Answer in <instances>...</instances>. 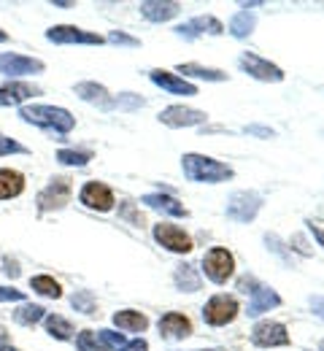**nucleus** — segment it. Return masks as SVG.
<instances>
[{"instance_id":"1","label":"nucleus","mask_w":324,"mask_h":351,"mask_svg":"<svg viewBox=\"0 0 324 351\" xmlns=\"http://www.w3.org/2000/svg\"><path fill=\"white\" fill-rule=\"evenodd\" d=\"M182 168H184V176L195 184H222L232 178V168L214 160V157H205V154H184L182 157Z\"/></svg>"},{"instance_id":"2","label":"nucleus","mask_w":324,"mask_h":351,"mask_svg":"<svg viewBox=\"0 0 324 351\" xmlns=\"http://www.w3.org/2000/svg\"><path fill=\"white\" fill-rule=\"evenodd\" d=\"M19 117H22V122H27V125L60 132V135H65V132H71L76 128V119L71 117V111H65V108H60V106H25V108L19 111Z\"/></svg>"},{"instance_id":"3","label":"nucleus","mask_w":324,"mask_h":351,"mask_svg":"<svg viewBox=\"0 0 324 351\" xmlns=\"http://www.w3.org/2000/svg\"><path fill=\"white\" fill-rule=\"evenodd\" d=\"M71 195H73L71 178L68 176H54L36 197L38 211H60V208H65L71 203Z\"/></svg>"},{"instance_id":"4","label":"nucleus","mask_w":324,"mask_h":351,"mask_svg":"<svg viewBox=\"0 0 324 351\" xmlns=\"http://www.w3.org/2000/svg\"><path fill=\"white\" fill-rule=\"evenodd\" d=\"M238 287H240V292L251 295L249 311H246L249 316H260V313H265V311H271V308L281 306V298H278L276 289H271V287H265V284H260V281H254V278H240Z\"/></svg>"},{"instance_id":"5","label":"nucleus","mask_w":324,"mask_h":351,"mask_svg":"<svg viewBox=\"0 0 324 351\" xmlns=\"http://www.w3.org/2000/svg\"><path fill=\"white\" fill-rule=\"evenodd\" d=\"M262 208V197L257 192H249V189H240V192H232L230 200H227V219L238 221V224H249V221L257 219Z\"/></svg>"},{"instance_id":"6","label":"nucleus","mask_w":324,"mask_h":351,"mask_svg":"<svg viewBox=\"0 0 324 351\" xmlns=\"http://www.w3.org/2000/svg\"><path fill=\"white\" fill-rule=\"evenodd\" d=\"M238 65H240V71L243 73H249L251 79H257V82H268V84H278V82H284V71L273 65L271 60H265V57H260V54H251V51H243L240 54V60H238Z\"/></svg>"},{"instance_id":"7","label":"nucleus","mask_w":324,"mask_h":351,"mask_svg":"<svg viewBox=\"0 0 324 351\" xmlns=\"http://www.w3.org/2000/svg\"><path fill=\"white\" fill-rule=\"evenodd\" d=\"M203 273L214 281V284H227L235 273V257H232L227 249L216 246L211 252H205L203 257Z\"/></svg>"},{"instance_id":"8","label":"nucleus","mask_w":324,"mask_h":351,"mask_svg":"<svg viewBox=\"0 0 324 351\" xmlns=\"http://www.w3.org/2000/svg\"><path fill=\"white\" fill-rule=\"evenodd\" d=\"M154 241H157L162 249L173 252V254H189V252L195 249L192 238L186 235L182 227H176V224H171V221L154 224Z\"/></svg>"},{"instance_id":"9","label":"nucleus","mask_w":324,"mask_h":351,"mask_svg":"<svg viewBox=\"0 0 324 351\" xmlns=\"http://www.w3.org/2000/svg\"><path fill=\"white\" fill-rule=\"evenodd\" d=\"M238 300L230 298V295H214L205 306H203V319H205V324H211V327H225V324H230L232 319L238 316Z\"/></svg>"},{"instance_id":"10","label":"nucleus","mask_w":324,"mask_h":351,"mask_svg":"<svg viewBox=\"0 0 324 351\" xmlns=\"http://www.w3.org/2000/svg\"><path fill=\"white\" fill-rule=\"evenodd\" d=\"M44 60H36V57H25V54H16V51H3L0 54V73L5 76H36V73H44Z\"/></svg>"},{"instance_id":"11","label":"nucleus","mask_w":324,"mask_h":351,"mask_svg":"<svg viewBox=\"0 0 324 351\" xmlns=\"http://www.w3.org/2000/svg\"><path fill=\"white\" fill-rule=\"evenodd\" d=\"M47 38L51 44H84V46H100L105 38L90 33V30H82L76 25H54L47 30Z\"/></svg>"},{"instance_id":"12","label":"nucleus","mask_w":324,"mask_h":351,"mask_svg":"<svg viewBox=\"0 0 324 351\" xmlns=\"http://www.w3.org/2000/svg\"><path fill=\"white\" fill-rule=\"evenodd\" d=\"M251 343L260 349H276V346H289V332L278 322H257L251 330Z\"/></svg>"},{"instance_id":"13","label":"nucleus","mask_w":324,"mask_h":351,"mask_svg":"<svg viewBox=\"0 0 324 351\" xmlns=\"http://www.w3.org/2000/svg\"><path fill=\"white\" fill-rule=\"evenodd\" d=\"M205 119H208L205 111H197L189 106H168L160 111V122L168 128H195V125H203Z\"/></svg>"},{"instance_id":"14","label":"nucleus","mask_w":324,"mask_h":351,"mask_svg":"<svg viewBox=\"0 0 324 351\" xmlns=\"http://www.w3.org/2000/svg\"><path fill=\"white\" fill-rule=\"evenodd\" d=\"M205 33L208 36H222L225 33V25L216 16H195V19H189V22L176 27V36L184 38V41H195V38H200Z\"/></svg>"},{"instance_id":"15","label":"nucleus","mask_w":324,"mask_h":351,"mask_svg":"<svg viewBox=\"0 0 324 351\" xmlns=\"http://www.w3.org/2000/svg\"><path fill=\"white\" fill-rule=\"evenodd\" d=\"M79 200L87 206V208H92V211H111L114 208V192L105 186V184H100V181H90V184H84L82 186V192H79Z\"/></svg>"},{"instance_id":"16","label":"nucleus","mask_w":324,"mask_h":351,"mask_svg":"<svg viewBox=\"0 0 324 351\" xmlns=\"http://www.w3.org/2000/svg\"><path fill=\"white\" fill-rule=\"evenodd\" d=\"M157 327H160V335H162L165 341H184V338L192 335V322L186 319L184 313H176V311L165 313V316L157 322Z\"/></svg>"},{"instance_id":"17","label":"nucleus","mask_w":324,"mask_h":351,"mask_svg":"<svg viewBox=\"0 0 324 351\" xmlns=\"http://www.w3.org/2000/svg\"><path fill=\"white\" fill-rule=\"evenodd\" d=\"M36 95H41V89L27 84V82H8V84L0 87V108H5V106H22L25 100H30Z\"/></svg>"},{"instance_id":"18","label":"nucleus","mask_w":324,"mask_h":351,"mask_svg":"<svg viewBox=\"0 0 324 351\" xmlns=\"http://www.w3.org/2000/svg\"><path fill=\"white\" fill-rule=\"evenodd\" d=\"M140 203L151 211H162L168 217H189V211L184 208V203H179L176 197L165 195V192H151V195H143Z\"/></svg>"},{"instance_id":"19","label":"nucleus","mask_w":324,"mask_h":351,"mask_svg":"<svg viewBox=\"0 0 324 351\" xmlns=\"http://www.w3.org/2000/svg\"><path fill=\"white\" fill-rule=\"evenodd\" d=\"M140 14L149 22H168V19L182 14V3H176V0H146V3H140Z\"/></svg>"},{"instance_id":"20","label":"nucleus","mask_w":324,"mask_h":351,"mask_svg":"<svg viewBox=\"0 0 324 351\" xmlns=\"http://www.w3.org/2000/svg\"><path fill=\"white\" fill-rule=\"evenodd\" d=\"M149 79H151L157 87L168 89L171 95H197V87H195V84H189L186 79H179L176 73H171V71H162V68L151 71V73H149Z\"/></svg>"},{"instance_id":"21","label":"nucleus","mask_w":324,"mask_h":351,"mask_svg":"<svg viewBox=\"0 0 324 351\" xmlns=\"http://www.w3.org/2000/svg\"><path fill=\"white\" fill-rule=\"evenodd\" d=\"M25 192V176L11 168H0V200L19 197Z\"/></svg>"},{"instance_id":"22","label":"nucleus","mask_w":324,"mask_h":351,"mask_svg":"<svg viewBox=\"0 0 324 351\" xmlns=\"http://www.w3.org/2000/svg\"><path fill=\"white\" fill-rule=\"evenodd\" d=\"M76 95L87 103H97L100 108H114V100L108 97V89L103 84H95V82H82L76 84Z\"/></svg>"},{"instance_id":"23","label":"nucleus","mask_w":324,"mask_h":351,"mask_svg":"<svg viewBox=\"0 0 324 351\" xmlns=\"http://www.w3.org/2000/svg\"><path fill=\"white\" fill-rule=\"evenodd\" d=\"M114 324L119 327V330H125V332H146V327H149V319L140 313V311H116L114 313Z\"/></svg>"},{"instance_id":"24","label":"nucleus","mask_w":324,"mask_h":351,"mask_svg":"<svg viewBox=\"0 0 324 351\" xmlns=\"http://www.w3.org/2000/svg\"><path fill=\"white\" fill-rule=\"evenodd\" d=\"M254 25H257V16H254V11H249V8H240L235 16L230 19V25H227V30H230L232 38H249L251 33H254Z\"/></svg>"},{"instance_id":"25","label":"nucleus","mask_w":324,"mask_h":351,"mask_svg":"<svg viewBox=\"0 0 324 351\" xmlns=\"http://www.w3.org/2000/svg\"><path fill=\"white\" fill-rule=\"evenodd\" d=\"M173 284H176V289H182V292H197V289H200V276H197V270H195L192 265L184 263L176 267Z\"/></svg>"},{"instance_id":"26","label":"nucleus","mask_w":324,"mask_h":351,"mask_svg":"<svg viewBox=\"0 0 324 351\" xmlns=\"http://www.w3.org/2000/svg\"><path fill=\"white\" fill-rule=\"evenodd\" d=\"M179 73L195 76V79H205V82H227V73H225V71L203 68V65H197V62H182V65H179Z\"/></svg>"},{"instance_id":"27","label":"nucleus","mask_w":324,"mask_h":351,"mask_svg":"<svg viewBox=\"0 0 324 351\" xmlns=\"http://www.w3.org/2000/svg\"><path fill=\"white\" fill-rule=\"evenodd\" d=\"M41 319H47V308L36 306V303H22V306L14 311V322L22 324V327H33Z\"/></svg>"},{"instance_id":"28","label":"nucleus","mask_w":324,"mask_h":351,"mask_svg":"<svg viewBox=\"0 0 324 351\" xmlns=\"http://www.w3.org/2000/svg\"><path fill=\"white\" fill-rule=\"evenodd\" d=\"M44 324H47V332L51 338H57V341H71L73 338V324L68 322V319H62V316H57V313H49L47 319H44Z\"/></svg>"},{"instance_id":"29","label":"nucleus","mask_w":324,"mask_h":351,"mask_svg":"<svg viewBox=\"0 0 324 351\" xmlns=\"http://www.w3.org/2000/svg\"><path fill=\"white\" fill-rule=\"evenodd\" d=\"M30 289L38 292V295H44V298H51V300H60L62 298V287L51 276H33L30 278Z\"/></svg>"},{"instance_id":"30","label":"nucleus","mask_w":324,"mask_h":351,"mask_svg":"<svg viewBox=\"0 0 324 351\" xmlns=\"http://www.w3.org/2000/svg\"><path fill=\"white\" fill-rule=\"evenodd\" d=\"M57 160H60L62 165L84 168V165L92 160V152H82V149H60V152H57Z\"/></svg>"},{"instance_id":"31","label":"nucleus","mask_w":324,"mask_h":351,"mask_svg":"<svg viewBox=\"0 0 324 351\" xmlns=\"http://www.w3.org/2000/svg\"><path fill=\"white\" fill-rule=\"evenodd\" d=\"M76 349L79 351H108L105 349V343L100 341V335L92 332V330H82V332L76 335Z\"/></svg>"},{"instance_id":"32","label":"nucleus","mask_w":324,"mask_h":351,"mask_svg":"<svg viewBox=\"0 0 324 351\" xmlns=\"http://www.w3.org/2000/svg\"><path fill=\"white\" fill-rule=\"evenodd\" d=\"M71 306L76 308V311H82V313H95L97 311V306H95V298L90 289H82V292H76L73 298H71Z\"/></svg>"},{"instance_id":"33","label":"nucleus","mask_w":324,"mask_h":351,"mask_svg":"<svg viewBox=\"0 0 324 351\" xmlns=\"http://www.w3.org/2000/svg\"><path fill=\"white\" fill-rule=\"evenodd\" d=\"M97 335H100V341L105 343V349H122V346L127 343L125 335H122V332H114V330H100Z\"/></svg>"},{"instance_id":"34","label":"nucleus","mask_w":324,"mask_h":351,"mask_svg":"<svg viewBox=\"0 0 324 351\" xmlns=\"http://www.w3.org/2000/svg\"><path fill=\"white\" fill-rule=\"evenodd\" d=\"M146 100L140 97V95H133V92H125V95H119L116 100H114V108H140Z\"/></svg>"},{"instance_id":"35","label":"nucleus","mask_w":324,"mask_h":351,"mask_svg":"<svg viewBox=\"0 0 324 351\" xmlns=\"http://www.w3.org/2000/svg\"><path fill=\"white\" fill-rule=\"evenodd\" d=\"M108 41L116 46H130V49L140 46L138 38H133V36H127V33H122V30H111V33H108Z\"/></svg>"},{"instance_id":"36","label":"nucleus","mask_w":324,"mask_h":351,"mask_svg":"<svg viewBox=\"0 0 324 351\" xmlns=\"http://www.w3.org/2000/svg\"><path fill=\"white\" fill-rule=\"evenodd\" d=\"M5 154H27V149L11 138H0V157H5Z\"/></svg>"},{"instance_id":"37","label":"nucleus","mask_w":324,"mask_h":351,"mask_svg":"<svg viewBox=\"0 0 324 351\" xmlns=\"http://www.w3.org/2000/svg\"><path fill=\"white\" fill-rule=\"evenodd\" d=\"M11 300H25V292L22 289H11V287H0V303H11Z\"/></svg>"},{"instance_id":"38","label":"nucleus","mask_w":324,"mask_h":351,"mask_svg":"<svg viewBox=\"0 0 324 351\" xmlns=\"http://www.w3.org/2000/svg\"><path fill=\"white\" fill-rule=\"evenodd\" d=\"M3 273L8 276V278H19V263L16 260H11V257H3Z\"/></svg>"},{"instance_id":"39","label":"nucleus","mask_w":324,"mask_h":351,"mask_svg":"<svg viewBox=\"0 0 324 351\" xmlns=\"http://www.w3.org/2000/svg\"><path fill=\"white\" fill-rule=\"evenodd\" d=\"M246 132H249V135H260V138H273V135H276V130L262 128V125H249V128H246Z\"/></svg>"},{"instance_id":"40","label":"nucleus","mask_w":324,"mask_h":351,"mask_svg":"<svg viewBox=\"0 0 324 351\" xmlns=\"http://www.w3.org/2000/svg\"><path fill=\"white\" fill-rule=\"evenodd\" d=\"M119 351H149V343L143 338H136V341H127Z\"/></svg>"},{"instance_id":"41","label":"nucleus","mask_w":324,"mask_h":351,"mask_svg":"<svg viewBox=\"0 0 324 351\" xmlns=\"http://www.w3.org/2000/svg\"><path fill=\"white\" fill-rule=\"evenodd\" d=\"M311 308L319 319H324V298H311Z\"/></svg>"},{"instance_id":"42","label":"nucleus","mask_w":324,"mask_h":351,"mask_svg":"<svg viewBox=\"0 0 324 351\" xmlns=\"http://www.w3.org/2000/svg\"><path fill=\"white\" fill-rule=\"evenodd\" d=\"M3 343H11V332H8L5 327H0V346H3Z\"/></svg>"},{"instance_id":"43","label":"nucleus","mask_w":324,"mask_h":351,"mask_svg":"<svg viewBox=\"0 0 324 351\" xmlns=\"http://www.w3.org/2000/svg\"><path fill=\"white\" fill-rule=\"evenodd\" d=\"M311 230H314V235H316V241H319V243H322V246H324V230H322V227H316V224H311Z\"/></svg>"},{"instance_id":"44","label":"nucleus","mask_w":324,"mask_h":351,"mask_svg":"<svg viewBox=\"0 0 324 351\" xmlns=\"http://www.w3.org/2000/svg\"><path fill=\"white\" fill-rule=\"evenodd\" d=\"M54 5H60V8H73L76 3H62V0H54Z\"/></svg>"},{"instance_id":"45","label":"nucleus","mask_w":324,"mask_h":351,"mask_svg":"<svg viewBox=\"0 0 324 351\" xmlns=\"http://www.w3.org/2000/svg\"><path fill=\"white\" fill-rule=\"evenodd\" d=\"M0 351H19V349H14L11 343H3V346H0Z\"/></svg>"},{"instance_id":"46","label":"nucleus","mask_w":324,"mask_h":351,"mask_svg":"<svg viewBox=\"0 0 324 351\" xmlns=\"http://www.w3.org/2000/svg\"><path fill=\"white\" fill-rule=\"evenodd\" d=\"M3 41H8V36H5V30H0V44H3Z\"/></svg>"},{"instance_id":"47","label":"nucleus","mask_w":324,"mask_h":351,"mask_svg":"<svg viewBox=\"0 0 324 351\" xmlns=\"http://www.w3.org/2000/svg\"><path fill=\"white\" fill-rule=\"evenodd\" d=\"M319 351H324V341H322V346H319Z\"/></svg>"},{"instance_id":"48","label":"nucleus","mask_w":324,"mask_h":351,"mask_svg":"<svg viewBox=\"0 0 324 351\" xmlns=\"http://www.w3.org/2000/svg\"><path fill=\"white\" fill-rule=\"evenodd\" d=\"M205 351H214V349H205Z\"/></svg>"}]
</instances>
